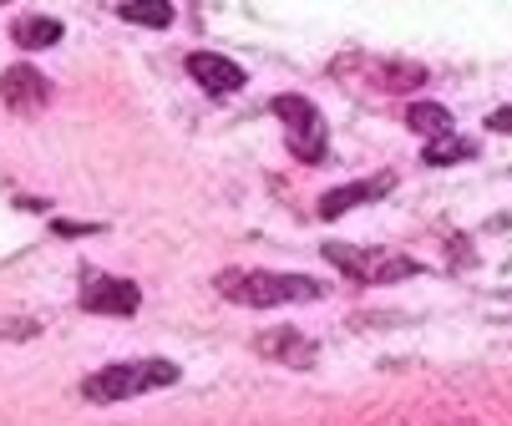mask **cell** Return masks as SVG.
<instances>
[{
  "label": "cell",
  "instance_id": "7a4b0ae2",
  "mask_svg": "<svg viewBox=\"0 0 512 426\" xmlns=\"http://www.w3.org/2000/svg\"><path fill=\"white\" fill-rule=\"evenodd\" d=\"M173 381H178L173 361H117V366H102L97 376H87L82 396L97 401V406H112V401H127V396H142V391H163Z\"/></svg>",
  "mask_w": 512,
  "mask_h": 426
},
{
  "label": "cell",
  "instance_id": "9a60e30c",
  "mask_svg": "<svg viewBox=\"0 0 512 426\" xmlns=\"http://www.w3.org/2000/svg\"><path fill=\"white\" fill-rule=\"evenodd\" d=\"M487 127H492V132H512V102H507V107H497V112L487 117Z\"/></svg>",
  "mask_w": 512,
  "mask_h": 426
},
{
  "label": "cell",
  "instance_id": "3957f363",
  "mask_svg": "<svg viewBox=\"0 0 512 426\" xmlns=\"http://www.w3.org/2000/svg\"><path fill=\"white\" fill-rule=\"evenodd\" d=\"M274 117L284 122V142H289V153H295L300 163H320L325 158L330 132H325V117H320V107L310 97H300V92L274 97Z\"/></svg>",
  "mask_w": 512,
  "mask_h": 426
},
{
  "label": "cell",
  "instance_id": "5bb4252c",
  "mask_svg": "<svg viewBox=\"0 0 512 426\" xmlns=\"http://www.w3.org/2000/svg\"><path fill=\"white\" fill-rule=\"evenodd\" d=\"M376 87H386V92H406V87H416V82H426V71L421 66H411V61H391V66H376Z\"/></svg>",
  "mask_w": 512,
  "mask_h": 426
},
{
  "label": "cell",
  "instance_id": "52a82bcc",
  "mask_svg": "<svg viewBox=\"0 0 512 426\" xmlns=\"http://www.w3.org/2000/svg\"><path fill=\"white\" fill-rule=\"evenodd\" d=\"M188 77L203 92H213V97H234L244 87V66L229 61V56H218V51H193L188 56Z\"/></svg>",
  "mask_w": 512,
  "mask_h": 426
},
{
  "label": "cell",
  "instance_id": "ba28073f",
  "mask_svg": "<svg viewBox=\"0 0 512 426\" xmlns=\"http://www.w3.org/2000/svg\"><path fill=\"white\" fill-rule=\"evenodd\" d=\"M386 188H391V173L365 178V183H345V188H330V193L320 198V219H340V213H350V208H360V203L381 198Z\"/></svg>",
  "mask_w": 512,
  "mask_h": 426
},
{
  "label": "cell",
  "instance_id": "7c38bea8",
  "mask_svg": "<svg viewBox=\"0 0 512 426\" xmlns=\"http://www.w3.org/2000/svg\"><path fill=\"white\" fill-rule=\"evenodd\" d=\"M122 21H132V26H153V31H163L168 21H173V6L168 0H122V11H117Z\"/></svg>",
  "mask_w": 512,
  "mask_h": 426
},
{
  "label": "cell",
  "instance_id": "6da1fadb",
  "mask_svg": "<svg viewBox=\"0 0 512 426\" xmlns=\"http://www.w3.org/2000/svg\"><path fill=\"white\" fill-rule=\"evenodd\" d=\"M213 290L244 305V310H274V305H310L325 295V284L310 274H274V269H218Z\"/></svg>",
  "mask_w": 512,
  "mask_h": 426
},
{
  "label": "cell",
  "instance_id": "277c9868",
  "mask_svg": "<svg viewBox=\"0 0 512 426\" xmlns=\"http://www.w3.org/2000/svg\"><path fill=\"white\" fill-rule=\"evenodd\" d=\"M325 259L350 274L355 284H391V279H411L421 264L406 259V254H391V249H355V244H325Z\"/></svg>",
  "mask_w": 512,
  "mask_h": 426
},
{
  "label": "cell",
  "instance_id": "5b68a950",
  "mask_svg": "<svg viewBox=\"0 0 512 426\" xmlns=\"http://www.w3.org/2000/svg\"><path fill=\"white\" fill-rule=\"evenodd\" d=\"M137 305H142V290L132 279L87 274V284H82V310H92V315H137Z\"/></svg>",
  "mask_w": 512,
  "mask_h": 426
},
{
  "label": "cell",
  "instance_id": "8992f818",
  "mask_svg": "<svg viewBox=\"0 0 512 426\" xmlns=\"http://www.w3.org/2000/svg\"><path fill=\"white\" fill-rule=\"evenodd\" d=\"M0 97H6L11 112L36 117V112H46V102H51V82L41 77L36 66H11L6 77H0Z\"/></svg>",
  "mask_w": 512,
  "mask_h": 426
},
{
  "label": "cell",
  "instance_id": "4fadbf2b",
  "mask_svg": "<svg viewBox=\"0 0 512 426\" xmlns=\"http://www.w3.org/2000/svg\"><path fill=\"white\" fill-rule=\"evenodd\" d=\"M472 153H477L472 142H467V137H452V132H447V137H431V142H426V163H436V168H447V163H462V158H472Z\"/></svg>",
  "mask_w": 512,
  "mask_h": 426
},
{
  "label": "cell",
  "instance_id": "30bf717a",
  "mask_svg": "<svg viewBox=\"0 0 512 426\" xmlns=\"http://www.w3.org/2000/svg\"><path fill=\"white\" fill-rule=\"evenodd\" d=\"M11 41L26 46V51L56 46V41H61V21H51V16H21V21L11 26Z\"/></svg>",
  "mask_w": 512,
  "mask_h": 426
},
{
  "label": "cell",
  "instance_id": "9c48e42d",
  "mask_svg": "<svg viewBox=\"0 0 512 426\" xmlns=\"http://www.w3.org/2000/svg\"><path fill=\"white\" fill-rule=\"evenodd\" d=\"M259 355H279L284 366H310L315 361V345L295 330H284V335H259Z\"/></svg>",
  "mask_w": 512,
  "mask_h": 426
},
{
  "label": "cell",
  "instance_id": "8fae6325",
  "mask_svg": "<svg viewBox=\"0 0 512 426\" xmlns=\"http://www.w3.org/2000/svg\"><path fill=\"white\" fill-rule=\"evenodd\" d=\"M406 127L421 132L426 142H431V137H447V132H452V112L436 107V102H416V107L406 112Z\"/></svg>",
  "mask_w": 512,
  "mask_h": 426
}]
</instances>
